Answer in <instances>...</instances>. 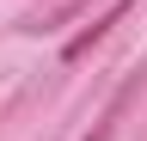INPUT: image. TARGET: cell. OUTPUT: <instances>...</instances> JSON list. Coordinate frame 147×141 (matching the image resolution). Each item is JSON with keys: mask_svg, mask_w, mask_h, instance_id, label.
Masks as SVG:
<instances>
[{"mask_svg": "<svg viewBox=\"0 0 147 141\" xmlns=\"http://www.w3.org/2000/svg\"><path fill=\"white\" fill-rule=\"evenodd\" d=\"M123 12H129V0H117V6H110V12H104V19H98V25H92V31H80V37H74V43L61 49V55H67V61H80V55H86V49H92V43H98V37H104V31H110V25H117V19H123Z\"/></svg>", "mask_w": 147, "mask_h": 141, "instance_id": "obj_1", "label": "cell"}, {"mask_svg": "<svg viewBox=\"0 0 147 141\" xmlns=\"http://www.w3.org/2000/svg\"><path fill=\"white\" fill-rule=\"evenodd\" d=\"M92 141H110V129H98V135H92Z\"/></svg>", "mask_w": 147, "mask_h": 141, "instance_id": "obj_2", "label": "cell"}]
</instances>
